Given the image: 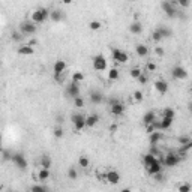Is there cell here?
<instances>
[{
    "label": "cell",
    "mask_w": 192,
    "mask_h": 192,
    "mask_svg": "<svg viewBox=\"0 0 192 192\" xmlns=\"http://www.w3.org/2000/svg\"><path fill=\"white\" fill-rule=\"evenodd\" d=\"M48 17H50V11L47 8H39L32 14V21L35 24H39V23H44Z\"/></svg>",
    "instance_id": "obj_1"
},
{
    "label": "cell",
    "mask_w": 192,
    "mask_h": 192,
    "mask_svg": "<svg viewBox=\"0 0 192 192\" xmlns=\"http://www.w3.org/2000/svg\"><path fill=\"white\" fill-rule=\"evenodd\" d=\"M176 6H179V2H162L161 3V8L164 9V12L170 18H174L177 15V8Z\"/></svg>",
    "instance_id": "obj_2"
},
{
    "label": "cell",
    "mask_w": 192,
    "mask_h": 192,
    "mask_svg": "<svg viewBox=\"0 0 192 192\" xmlns=\"http://www.w3.org/2000/svg\"><path fill=\"white\" fill-rule=\"evenodd\" d=\"M71 120L75 126V131H83L86 128V116L81 114V113H74L71 114Z\"/></svg>",
    "instance_id": "obj_3"
},
{
    "label": "cell",
    "mask_w": 192,
    "mask_h": 192,
    "mask_svg": "<svg viewBox=\"0 0 192 192\" xmlns=\"http://www.w3.org/2000/svg\"><path fill=\"white\" fill-rule=\"evenodd\" d=\"M36 24H35L33 21H23L21 24H20V32L23 35H35L36 33Z\"/></svg>",
    "instance_id": "obj_4"
},
{
    "label": "cell",
    "mask_w": 192,
    "mask_h": 192,
    "mask_svg": "<svg viewBox=\"0 0 192 192\" xmlns=\"http://www.w3.org/2000/svg\"><path fill=\"white\" fill-rule=\"evenodd\" d=\"M179 162H180V155H176V153H168L162 161L165 167H176Z\"/></svg>",
    "instance_id": "obj_5"
},
{
    "label": "cell",
    "mask_w": 192,
    "mask_h": 192,
    "mask_svg": "<svg viewBox=\"0 0 192 192\" xmlns=\"http://www.w3.org/2000/svg\"><path fill=\"white\" fill-rule=\"evenodd\" d=\"M93 68L96 71H105L107 69V60L102 54H98V56L93 57Z\"/></svg>",
    "instance_id": "obj_6"
},
{
    "label": "cell",
    "mask_w": 192,
    "mask_h": 192,
    "mask_svg": "<svg viewBox=\"0 0 192 192\" xmlns=\"http://www.w3.org/2000/svg\"><path fill=\"white\" fill-rule=\"evenodd\" d=\"M162 161H159V159H156L153 164H150L149 167H146V171L149 173L150 176H155V174H158V173H162Z\"/></svg>",
    "instance_id": "obj_7"
},
{
    "label": "cell",
    "mask_w": 192,
    "mask_h": 192,
    "mask_svg": "<svg viewBox=\"0 0 192 192\" xmlns=\"http://www.w3.org/2000/svg\"><path fill=\"white\" fill-rule=\"evenodd\" d=\"M12 162L17 165L20 170H26L27 168V161L21 153H12Z\"/></svg>",
    "instance_id": "obj_8"
},
{
    "label": "cell",
    "mask_w": 192,
    "mask_h": 192,
    "mask_svg": "<svg viewBox=\"0 0 192 192\" xmlns=\"http://www.w3.org/2000/svg\"><path fill=\"white\" fill-rule=\"evenodd\" d=\"M113 59L116 60L117 63H126L129 60L128 54L125 51H122L120 48H113Z\"/></svg>",
    "instance_id": "obj_9"
},
{
    "label": "cell",
    "mask_w": 192,
    "mask_h": 192,
    "mask_svg": "<svg viewBox=\"0 0 192 192\" xmlns=\"http://www.w3.org/2000/svg\"><path fill=\"white\" fill-rule=\"evenodd\" d=\"M66 95L69 98H72V99H77V98H80V87H78V84L77 83H72L68 84L66 87Z\"/></svg>",
    "instance_id": "obj_10"
},
{
    "label": "cell",
    "mask_w": 192,
    "mask_h": 192,
    "mask_svg": "<svg viewBox=\"0 0 192 192\" xmlns=\"http://www.w3.org/2000/svg\"><path fill=\"white\" fill-rule=\"evenodd\" d=\"M171 75L176 80H185L188 77V71L185 69L183 66H174L171 69Z\"/></svg>",
    "instance_id": "obj_11"
},
{
    "label": "cell",
    "mask_w": 192,
    "mask_h": 192,
    "mask_svg": "<svg viewBox=\"0 0 192 192\" xmlns=\"http://www.w3.org/2000/svg\"><path fill=\"white\" fill-rule=\"evenodd\" d=\"M104 179H105V182H108L111 185H117L120 182V174L117 171H114V170H110L108 173L104 176Z\"/></svg>",
    "instance_id": "obj_12"
},
{
    "label": "cell",
    "mask_w": 192,
    "mask_h": 192,
    "mask_svg": "<svg viewBox=\"0 0 192 192\" xmlns=\"http://www.w3.org/2000/svg\"><path fill=\"white\" fill-rule=\"evenodd\" d=\"M155 89H156L161 95H165L170 87H168V83L165 80H156V81H155Z\"/></svg>",
    "instance_id": "obj_13"
},
{
    "label": "cell",
    "mask_w": 192,
    "mask_h": 192,
    "mask_svg": "<svg viewBox=\"0 0 192 192\" xmlns=\"http://www.w3.org/2000/svg\"><path fill=\"white\" fill-rule=\"evenodd\" d=\"M65 69H66V63H65V60H57V62L54 63V66H53L54 75H62V74L65 72Z\"/></svg>",
    "instance_id": "obj_14"
},
{
    "label": "cell",
    "mask_w": 192,
    "mask_h": 192,
    "mask_svg": "<svg viewBox=\"0 0 192 192\" xmlns=\"http://www.w3.org/2000/svg\"><path fill=\"white\" fill-rule=\"evenodd\" d=\"M155 122H156V114H155V111H149V113H146V114L143 116V123L146 126L153 125Z\"/></svg>",
    "instance_id": "obj_15"
},
{
    "label": "cell",
    "mask_w": 192,
    "mask_h": 192,
    "mask_svg": "<svg viewBox=\"0 0 192 192\" xmlns=\"http://www.w3.org/2000/svg\"><path fill=\"white\" fill-rule=\"evenodd\" d=\"M110 111H111V114H114V116H122V114L125 113V105H123L122 102H119L116 105H111V107H110Z\"/></svg>",
    "instance_id": "obj_16"
},
{
    "label": "cell",
    "mask_w": 192,
    "mask_h": 192,
    "mask_svg": "<svg viewBox=\"0 0 192 192\" xmlns=\"http://www.w3.org/2000/svg\"><path fill=\"white\" fill-rule=\"evenodd\" d=\"M99 122V116L98 114H90V116L86 117V128H93Z\"/></svg>",
    "instance_id": "obj_17"
},
{
    "label": "cell",
    "mask_w": 192,
    "mask_h": 192,
    "mask_svg": "<svg viewBox=\"0 0 192 192\" xmlns=\"http://www.w3.org/2000/svg\"><path fill=\"white\" fill-rule=\"evenodd\" d=\"M102 101H104V95H102L101 92L96 90V92L90 93V102H92V104H96V105H98V104H101Z\"/></svg>",
    "instance_id": "obj_18"
},
{
    "label": "cell",
    "mask_w": 192,
    "mask_h": 192,
    "mask_svg": "<svg viewBox=\"0 0 192 192\" xmlns=\"http://www.w3.org/2000/svg\"><path fill=\"white\" fill-rule=\"evenodd\" d=\"M161 138H162V132H159V131H155L153 134H150V137H149L150 146H156V144L161 141Z\"/></svg>",
    "instance_id": "obj_19"
},
{
    "label": "cell",
    "mask_w": 192,
    "mask_h": 192,
    "mask_svg": "<svg viewBox=\"0 0 192 192\" xmlns=\"http://www.w3.org/2000/svg\"><path fill=\"white\" fill-rule=\"evenodd\" d=\"M135 53H137L140 57H146V56L149 54V48H147L144 44H138V45L135 47Z\"/></svg>",
    "instance_id": "obj_20"
},
{
    "label": "cell",
    "mask_w": 192,
    "mask_h": 192,
    "mask_svg": "<svg viewBox=\"0 0 192 192\" xmlns=\"http://www.w3.org/2000/svg\"><path fill=\"white\" fill-rule=\"evenodd\" d=\"M33 53H35L33 47H30V45H23V47L18 48V54H21V56H30Z\"/></svg>",
    "instance_id": "obj_21"
},
{
    "label": "cell",
    "mask_w": 192,
    "mask_h": 192,
    "mask_svg": "<svg viewBox=\"0 0 192 192\" xmlns=\"http://www.w3.org/2000/svg\"><path fill=\"white\" fill-rule=\"evenodd\" d=\"M129 32L131 33H134V35H140L143 32V26L138 23V21H134L132 24L129 26Z\"/></svg>",
    "instance_id": "obj_22"
},
{
    "label": "cell",
    "mask_w": 192,
    "mask_h": 192,
    "mask_svg": "<svg viewBox=\"0 0 192 192\" xmlns=\"http://www.w3.org/2000/svg\"><path fill=\"white\" fill-rule=\"evenodd\" d=\"M156 156H153L152 153H147V155H144L143 156V164H144V167H149L150 164H153L155 161H156Z\"/></svg>",
    "instance_id": "obj_23"
},
{
    "label": "cell",
    "mask_w": 192,
    "mask_h": 192,
    "mask_svg": "<svg viewBox=\"0 0 192 192\" xmlns=\"http://www.w3.org/2000/svg\"><path fill=\"white\" fill-rule=\"evenodd\" d=\"M50 18L53 20V21L57 23V21H62V20H63V14H62L59 9H54V11H51L50 12Z\"/></svg>",
    "instance_id": "obj_24"
},
{
    "label": "cell",
    "mask_w": 192,
    "mask_h": 192,
    "mask_svg": "<svg viewBox=\"0 0 192 192\" xmlns=\"http://www.w3.org/2000/svg\"><path fill=\"white\" fill-rule=\"evenodd\" d=\"M41 165H42V168H45V170H50L51 168V158L48 156V155H42Z\"/></svg>",
    "instance_id": "obj_25"
},
{
    "label": "cell",
    "mask_w": 192,
    "mask_h": 192,
    "mask_svg": "<svg viewBox=\"0 0 192 192\" xmlns=\"http://www.w3.org/2000/svg\"><path fill=\"white\" fill-rule=\"evenodd\" d=\"M119 77H120L119 69H116V68H111V69L108 71V80H111V81H116V80H119Z\"/></svg>",
    "instance_id": "obj_26"
},
{
    "label": "cell",
    "mask_w": 192,
    "mask_h": 192,
    "mask_svg": "<svg viewBox=\"0 0 192 192\" xmlns=\"http://www.w3.org/2000/svg\"><path fill=\"white\" fill-rule=\"evenodd\" d=\"M38 179H39L41 182L48 180V179H50V170H45V168H42L41 171L38 173Z\"/></svg>",
    "instance_id": "obj_27"
},
{
    "label": "cell",
    "mask_w": 192,
    "mask_h": 192,
    "mask_svg": "<svg viewBox=\"0 0 192 192\" xmlns=\"http://www.w3.org/2000/svg\"><path fill=\"white\" fill-rule=\"evenodd\" d=\"M158 30H159V33H161V36H162V39H164V38H170V36L173 35V32H171L168 27H159Z\"/></svg>",
    "instance_id": "obj_28"
},
{
    "label": "cell",
    "mask_w": 192,
    "mask_h": 192,
    "mask_svg": "<svg viewBox=\"0 0 192 192\" xmlns=\"http://www.w3.org/2000/svg\"><path fill=\"white\" fill-rule=\"evenodd\" d=\"M129 74H131L132 78H137V80H138V78L143 75V71L140 69V68H132V69L129 71Z\"/></svg>",
    "instance_id": "obj_29"
},
{
    "label": "cell",
    "mask_w": 192,
    "mask_h": 192,
    "mask_svg": "<svg viewBox=\"0 0 192 192\" xmlns=\"http://www.w3.org/2000/svg\"><path fill=\"white\" fill-rule=\"evenodd\" d=\"M191 140H192V138L189 137V135H180V137L177 138V143H179L180 146H185V144H188Z\"/></svg>",
    "instance_id": "obj_30"
},
{
    "label": "cell",
    "mask_w": 192,
    "mask_h": 192,
    "mask_svg": "<svg viewBox=\"0 0 192 192\" xmlns=\"http://www.w3.org/2000/svg\"><path fill=\"white\" fill-rule=\"evenodd\" d=\"M72 81L77 84H80L81 81H84V74H81V72H75L74 75H72Z\"/></svg>",
    "instance_id": "obj_31"
},
{
    "label": "cell",
    "mask_w": 192,
    "mask_h": 192,
    "mask_svg": "<svg viewBox=\"0 0 192 192\" xmlns=\"http://www.w3.org/2000/svg\"><path fill=\"white\" fill-rule=\"evenodd\" d=\"M177 191L179 192H191V185L189 183H182L177 186Z\"/></svg>",
    "instance_id": "obj_32"
},
{
    "label": "cell",
    "mask_w": 192,
    "mask_h": 192,
    "mask_svg": "<svg viewBox=\"0 0 192 192\" xmlns=\"http://www.w3.org/2000/svg\"><path fill=\"white\" fill-rule=\"evenodd\" d=\"M68 177H69L71 180H75L77 177H78V173H77V170L74 167H71L68 170Z\"/></svg>",
    "instance_id": "obj_33"
},
{
    "label": "cell",
    "mask_w": 192,
    "mask_h": 192,
    "mask_svg": "<svg viewBox=\"0 0 192 192\" xmlns=\"http://www.w3.org/2000/svg\"><path fill=\"white\" fill-rule=\"evenodd\" d=\"M78 164H80V167H81V168H87L89 165H90L89 159L86 158V156H81V158L78 159Z\"/></svg>",
    "instance_id": "obj_34"
},
{
    "label": "cell",
    "mask_w": 192,
    "mask_h": 192,
    "mask_svg": "<svg viewBox=\"0 0 192 192\" xmlns=\"http://www.w3.org/2000/svg\"><path fill=\"white\" fill-rule=\"evenodd\" d=\"M30 192H48V189L45 186H41V185H35V186H32Z\"/></svg>",
    "instance_id": "obj_35"
},
{
    "label": "cell",
    "mask_w": 192,
    "mask_h": 192,
    "mask_svg": "<svg viewBox=\"0 0 192 192\" xmlns=\"http://www.w3.org/2000/svg\"><path fill=\"white\" fill-rule=\"evenodd\" d=\"M132 98H134V101H137V102H141V101L144 99V95H143V92H140V90H137V92H134V95H132Z\"/></svg>",
    "instance_id": "obj_36"
},
{
    "label": "cell",
    "mask_w": 192,
    "mask_h": 192,
    "mask_svg": "<svg viewBox=\"0 0 192 192\" xmlns=\"http://www.w3.org/2000/svg\"><path fill=\"white\" fill-rule=\"evenodd\" d=\"M192 149V140L189 143H188V144H185V146H180V153H186V152H189Z\"/></svg>",
    "instance_id": "obj_37"
},
{
    "label": "cell",
    "mask_w": 192,
    "mask_h": 192,
    "mask_svg": "<svg viewBox=\"0 0 192 192\" xmlns=\"http://www.w3.org/2000/svg\"><path fill=\"white\" fill-rule=\"evenodd\" d=\"M164 117H168V119H174V110H171V108H165L164 110Z\"/></svg>",
    "instance_id": "obj_38"
},
{
    "label": "cell",
    "mask_w": 192,
    "mask_h": 192,
    "mask_svg": "<svg viewBox=\"0 0 192 192\" xmlns=\"http://www.w3.org/2000/svg\"><path fill=\"white\" fill-rule=\"evenodd\" d=\"M74 104H75L77 108H83L84 107V99L80 96V98H77V99H74Z\"/></svg>",
    "instance_id": "obj_39"
},
{
    "label": "cell",
    "mask_w": 192,
    "mask_h": 192,
    "mask_svg": "<svg viewBox=\"0 0 192 192\" xmlns=\"http://www.w3.org/2000/svg\"><path fill=\"white\" fill-rule=\"evenodd\" d=\"M23 36H24V35L21 33V32H12V39H14V41H21Z\"/></svg>",
    "instance_id": "obj_40"
},
{
    "label": "cell",
    "mask_w": 192,
    "mask_h": 192,
    "mask_svg": "<svg viewBox=\"0 0 192 192\" xmlns=\"http://www.w3.org/2000/svg\"><path fill=\"white\" fill-rule=\"evenodd\" d=\"M152 38H153V41H156V42L162 39V36H161V33H159V30H158V29H156V30H155V32L152 33Z\"/></svg>",
    "instance_id": "obj_41"
},
{
    "label": "cell",
    "mask_w": 192,
    "mask_h": 192,
    "mask_svg": "<svg viewBox=\"0 0 192 192\" xmlns=\"http://www.w3.org/2000/svg\"><path fill=\"white\" fill-rule=\"evenodd\" d=\"M150 153L153 155V156H156V158H158V156H161V152H159V149L156 147V146H152V147H150Z\"/></svg>",
    "instance_id": "obj_42"
},
{
    "label": "cell",
    "mask_w": 192,
    "mask_h": 192,
    "mask_svg": "<svg viewBox=\"0 0 192 192\" xmlns=\"http://www.w3.org/2000/svg\"><path fill=\"white\" fill-rule=\"evenodd\" d=\"M89 27H90L92 30H98V29H101V23L99 21H92V23L89 24Z\"/></svg>",
    "instance_id": "obj_43"
},
{
    "label": "cell",
    "mask_w": 192,
    "mask_h": 192,
    "mask_svg": "<svg viewBox=\"0 0 192 192\" xmlns=\"http://www.w3.org/2000/svg\"><path fill=\"white\" fill-rule=\"evenodd\" d=\"M54 137H56V138H62V137H63V129H62V128H56V129H54Z\"/></svg>",
    "instance_id": "obj_44"
},
{
    "label": "cell",
    "mask_w": 192,
    "mask_h": 192,
    "mask_svg": "<svg viewBox=\"0 0 192 192\" xmlns=\"http://www.w3.org/2000/svg\"><path fill=\"white\" fill-rule=\"evenodd\" d=\"M120 102V99H117V98H110L108 99V105L111 107V105H116V104H119Z\"/></svg>",
    "instance_id": "obj_45"
},
{
    "label": "cell",
    "mask_w": 192,
    "mask_h": 192,
    "mask_svg": "<svg viewBox=\"0 0 192 192\" xmlns=\"http://www.w3.org/2000/svg\"><path fill=\"white\" fill-rule=\"evenodd\" d=\"M147 71H150V72L156 71V65H155V63H152V62H149V63H147Z\"/></svg>",
    "instance_id": "obj_46"
},
{
    "label": "cell",
    "mask_w": 192,
    "mask_h": 192,
    "mask_svg": "<svg viewBox=\"0 0 192 192\" xmlns=\"http://www.w3.org/2000/svg\"><path fill=\"white\" fill-rule=\"evenodd\" d=\"M153 179H155L156 182H162V180H164V176H162V173H158V174L153 176Z\"/></svg>",
    "instance_id": "obj_47"
},
{
    "label": "cell",
    "mask_w": 192,
    "mask_h": 192,
    "mask_svg": "<svg viewBox=\"0 0 192 192\" xmlns=\"http://www.w3.org/2000/svg\"><path fill=\"white\" fill-rule=\"evenodd\" d=\"M138 81H140V84H146L147 81H149V78H147V77H146L144 74H143V75L140 77V78H138Z\"/></svg>",
    "instance_id": "obj_48"
},
{
    "label": "cell",
    "mask_w": 192,
    "mask_h": 192,
    "mask_svg": "<svg viewBox=\"0 0 192 192\" xmlns=\"http://www.w3.org/2000/svg\"><path fill=\"white\" fill-rule=\"evenodd\" d=\"M189 5H191V3L186 2V0H180V2H179V6H182V8H188Z\"/></svg>",
    "instance_id": "obj_49"
},
{
    "label": "cell",
    "mask_w": 192,
    "mask_h": 192,
    "mask_svg": "<svg viewBox=\"0 0 192 192\" xmlns=\"http://www.w3.org/2000/svg\"><path fill=\"white\" fill-rule=\"evenodd\" d=\"M155 53H156L158 56H164V50H162V47H156V48H155Z\"/></svg>",
    "instance_id": "obj_50"
},
{
    "label": "cell",
    "mask_w": 192,
    "mask_h": 192,
    "mask_svg": "<svg viewBox=\"0 0 192 192\" xmlns=\"http://www.w3.org/2000/svg\"><path fill=\"white\" fill-rule=\"evenodd\" d=\"M116 129H117V125H111V126H110V131H111V132H114Z\"/></svg>",
    "instance_id": "obj_51"
},
{
    "label": "cell",
    "mask_w": 192,
    "mask_h": 192,
    "mask_svg": "<svg viewBox=\"0 0 192 192\" xmlns=\"http://www.w3.org/2000/svg\"><path fill=\"white\" fill-rule=\"evenodd\" d=\"M120 192H132V191H131V189H128V188H125V189H122Z\"/></svg>",
    "instance_id": "obj_52"
},
{
    "label": "cell",
    "mask_w": 192,
    "mask_h": 192,
    "mask_svg": "<svg viewBox=\"0 0 192 192\" xmlns=\"http://www.w3.org/2000/svg\"><path fill=\"white\" fill-rule=\"evenodd\" d=\"M188 107H189V111H191V113H192V102H191V104H189V105H188Z\"/></svg>",
    "instance_id": "obj_53"
}]
</instances>
